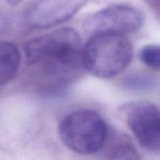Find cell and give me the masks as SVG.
I'll return each mask as SVG.
<instances>
[{"instance_id":"9","label":"cell","mask_w":160,"mask_h":160,"mask_svg":"<svg viewBox=\"0 0 160 160\" xmlns=\"http://www.w3.org/2000/svg\"><path fill=\"white\" fill-rule=\"evenodd\" d=\"M124 84L125 86H127L131 90L146 91L155 86L156 80L154 79V77L148 74L142 73V72H135L126 77L124 81Z\"/></svg>"},{"instance_id":"8","label":"cell","mask_w":160,"mask_h":160,"mask_svg":"<svg viewBox=\"0 0 160 160\" xmlns=\"http://www.w3.org/2000/svg\"><path fill=\"white\" fill-rule=\"evenodd\" d=\"M103 149H107L109 158L119 159H138L140 158L138 151L131 140L124 134L108 133ZM102 149V150H103Z\"/></svg>"},{"instance_id":"5","label":"cell","mask_w":160,"mask_h":160,"mask_svg":"<svg viewBox=\"0 0 160 160\" xmlns=\"http://www.w3.org/2000/svg\"><path fill=\"white\" fill-rule=\"evenodd\" d=\"M143 21V13L139 8L120 4L110 6L87 16L82 22V28L91 36L102 33L125 35L139 30Z\"/></svg>"},{"instance_id":"7","label":"cell","mask_w":160,"mask_h":160,"mask_svg":"<svg viewBox=\"0 0 160 160\" xmlns=\"http://www.w3.org/2000/svg\"><path fill=\"white\" fill-rule=\"evenodd\" d=\"M21 53L17 46L8 41H0V86L11 81L18 72Z\"/></svg>"},{"instance_id":"6","label":"cell","mask_w":160,"mask_h":160,"mask_svg":"<svg viewBox=\"0 0 160 160\" xmlns=\"http://www.w3.org/2000/svg\"><path fill=\"white\" fill-rule=\"evenodd\" d=\"M87 0H37L25 14L28 25L46 29L63 23L76 15Z\"/></svg>"},{"instance_id":"10","label":"cell","mask_w":160,"mask_h":160,"mask_svg":"<svg viewBox=\"0 0 160 160\" xmlns=\"http://www.w3.org/2000/svg\"><path fill=\"white\" fill-rule=\"evenodd\" d=\"M142 62L149 68L158 71L160 68V50L158 45L150 44L144 46L140 52Z\"/></svg>"},{"instance_id":"4","label":"cell","mask_w":160,"mask_h":160,"mask_svg":"<svg viewBox=\"0 0 160 160\" xmlns=\"http://www.w3.org/2000/svg\"><path fill=\"white\" fill-rule=\"evenodd\" d=\"M120 113L139 143L151 153L160 148L158 107L149 101H132L120 108Z\"/></svg>"},{"instance_id":"2","label":"cell","mask_w":160,"mask_h":160,"mask_svg":"<svg viewBox=\"0 0 160 160\" xmlns=\"http://www.w3.org/2000/svg\"><path fill=\"white\" fill-rule=\"evenodd\" d=\"M133 48L129 40L120 34L92 35L83 46V68L92 75L109 79L122 73L130 64Z\"/></svg>"},{"instance_id":"3","label":"cell","mask_w":160,"mask_h":160,"mask_svg":"<svg viewBox=\"0 0 160 160\" xmlns=\"http://www.w3.org/2000/svg\"><path fill=\"white\" fill-rule=\"evenodd\" d=\"M58 133L61 142L69 150L89 156L102 151L109 128L96 112L80 110L64 117L59 125Z\"/></svg>"},{"instance_id":"1","label":"cell","mask_w":160,"mask_h":160,"mask_svg":"<svg viewBox=\"0 0 160 160\" xmlns=\"http://www.w3.org/2000/svg\"><path fill=\"white\" fill-rule=\"evenodd\" d=\"M24 51L26 62L38 74L39 90L46 96L64 93L84 69L82 39L72 28H61L33 38Z\"/></svg>"},{"instance_id":"11","label":"cell","mask_w":160,"mask_h":160,"mask_svg":"<svg viewBox=\"0 0 160 160\" xmlns=\"http://www.w3.org/2000/svg\"><path fill=\"white\" fill-rule=\"evenodd\" d=\"M7 2H8V5H10V6H17V5H19L22 1H23V0H6Z\"/></svg>"}]
</instances>
